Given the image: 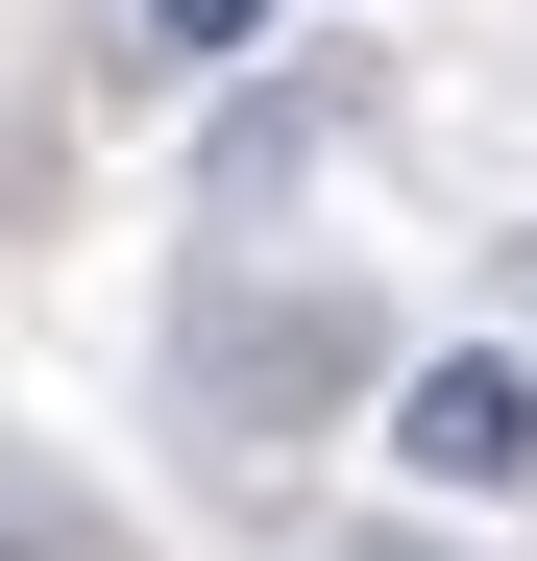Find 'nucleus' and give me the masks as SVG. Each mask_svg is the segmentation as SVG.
<instances>
[{
	"label": "nucleus",
	"instance_id": "2",
	"mask_svg": "<svg viewBox=\"0 0 537 561\" xmlns=\"http://www.w3.org/2000/svg\"><path fill=\"white\" fill-rule=\"evenodd\" d=\"M268 25V0H147V49H244Z\"/></svg>",
	"mask_w": 537,
	"mask_h": 561
},
{
	"label": "nucleus",
	"instance_id": "1",
	"mask_svg": "<svg viewBox=\"0 0 537 561\" xmlns=\"http://www.w3.org/2000/svg\"><path fill=\"white\" fill-rule=\"evenodd\" d=\"M391 463H415V489H513V463H537V366H415Z\"/></svg>",
	"mask_w": 537,
	"mask_h": 561
}]
</instances>
